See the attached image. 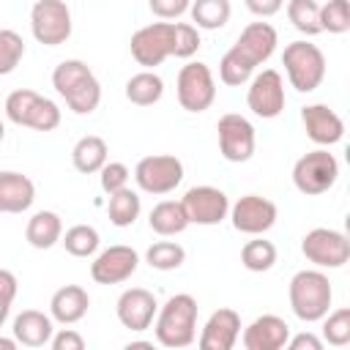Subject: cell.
<instances>
[{
  "instance_id": "obj_43",
  "label": "cell",
  "mask_w": 350,
  "mask_h": 350,
  "mask_svg": "<svg viewBox=\"0 0 350 350\" xmlns=\"http://www.w3.org/2000/svg\"><path fill=\"white\" fill-rule=\"evenodd\" d=\"M246 3V8L254 14V16H273V14H279L282 11V5H284V0H243Z\"/></svg>"
},
{
  "instance_id": "obj_2",
  "label": "cell",
  "mask_w": 350,
  "mask_h": 350,
  "mask_svg": "<svg viewBox=\"0 0 350 350\" xmlns=\"http://www.w3.org/2000/svg\"><path fill=\"white\" fill-rule=\"evenodd\" d=\"M52 88L74 115H90L101 101V85L88 63L71 57L60 60L52 71Z\"/></svg>"
},
{
  "instance_id": "obj_35",
  "label": "cell",
  "mask_w": 350,
  "mask_h": 350,
  "mask_svg": "<svg viewBox=\"0 0 350 350\" xmlns=\"http://www.w3.org/2000/svg\"><path fill=\"white\" fill-rule=\"evenodd\" d=\"M25 57V41L16 30L0 27V77L11 74Z\"/></svg>"
},
{
  "instance_id": "obj_11",
  "label": "cell",
  "mask_w": 350,
  "mask_h": 350,
  "mask_svg": "<svg viewBox=\"0 0 350 350\" xmlns=\"http://www.w3.org/2000/svg\"><path fill=\"white\" fill-rule=\"evenodd\" d=\"M301 252L317 268H342L350 260V241L345 232L331 227H314L304 235Z\"/></svg>"
},
{
  "instance_id": "obj_13",
  "label": "cell",
  "mask_w": 350,
  "mask_h": 350,
  "mask_svg": "<svg viewBox=\"0 0 350 350\" xmlns=\"http://www.w3.org/2000/svg\"><path fill=\"white\" fill-rule=\"evenodd\" d=\"M284 79L276 68H262L252 77L246 90V104L257 118H279L284 112Z\"/></svg>"
},
{
  "instance_id": "obj_31",
  "label": "cell",
  "mask_w": 350,
  "mask_h": 350,
  "mask_svg": "<svg viewBox=\"0 0 350 350\" xmlns=\"http://www.w3.org/2000/svg\"><path fill=\"white\" fill-rule=\"evenodd\" d=\"M241 262L246 271H254V273H262V271H271L273 262H276V246L260 235H254L252 241L243 243L241 249Z\"/></svg>"
},
{
  "instance_id": "obj_44",
  "label": "cell",
  "mask_w": 350,
  "mask_h": 350,
  "mask_svg": "<svg viewBox=\"0 0 350 350\" xmlns=\"http://www.w3.org/2000/svg\"><path fill=\"white\" fill-rule=\"evenodd\" d=\"M287 347L290 350H323V339L314 336V334H309V331H304L298 336H290L287 339Z\"/></svg>"
},
{
  "instance_id": "obj_20",
  "label": "cell",
  "mask_w": 350,
  "mask_h": 350,
  "mask_svg": "<svg viewBox=\"0 0 350 350\" xmlns=\"http://www.w3.org/2000/svg\"><path fill=\"white\" fill-rule=\"evenodd\" d=\"M246 350H282L290 339V325L279 314H260L243 331Z\"/></svg>"
},
{
  "instance_id": "obj_4",
  "label": "cell",
  "mask_w": 350,
  "mask_h": 350,
  "mask_svg": "<svg viewBox=\"0 0 350 350\" xmlns=\"http://www.w3.org/2000/svg\"><path fill=\"white\" fill-rule=\"evenodd\" d=\"M287 295H290V306H293V314L304 323H317L328 314L331 309V301H334V290H331V282L323 271L317 268H304L298 271L293 279H290V287H287Z\"/></svg>"
},
{
  "instance_id": "obj_41",
  "label": "cell",
  "mask_w": 350,
  "mask_h": 350,
  "mask_svg": "<svg viewBox=\"0 0 350 350\" xmlns=\"http://www.w3.org/2000/svg\"><path fill=\"white\" fill-rule=\"evenodd\" d=\"M148 5L159 19H178L189 11L191 0H148Z\"/></svg>"
},
{
  "instance_id": "obj_37",
  "label": "cell",
  "mask_w": 350,
  "mask_h": 350,
  "mask_svg": "<svg viewBox=\"0 0 350 350\" xmlns=\"http://www.w3.org/2000/svg\"><path fill=\"white\" fill-rule=\"evenodd\" d=\"M320 30L328 33H347L350 30V3L347 0H328L320 5Z\"/></svg>"
},
{
  "instance_id": "obj_38",
  "label": "cell",
  "mask_w": 350,
  "mask_h": 350,
  "mask_svg": "<svg viewBox=\"0 0 350 350\" xmlns=\"http://www.w3.org/2000/svg\"><path fill=\"white\" fill-rule=\"evenodd\" d=\"M200 30L189 22H175V44H172V57H183L189 60L191 55H197L200 49Z\"/></svg>"
},
{
  "instance_id": "obj_33",
  "label": "cell",
  "mask_w": 350,
  "mask_h": 350,
  "mask_svg": "<svg viewBox=\"0 0 350 350\" xmlns=\"http://www.w3.org/2000/svg\"><path fill=\"white\" fill-rule=\"evenodd\" d=\"M287 19L304 36L323 33L320 30V5H317V0H290L287 3Z\"/></svg>"
},
{
  "instance_id": "obj_28",
  "label": "cell",
  "mask_w": 350,
  "mask_h": 350,
  "mask_svg": "<svg viewBox=\"0 0 350 350\" xmlns=\"http://www.w3.org/2000/svg\"><path fill=\"white\" fill-rule=\"evenodd\" d=\"M161 96H164V82H161V77H159L156 71H150V68L134 74V77L126 82V98H129L131 104H137V107H150V104H156Z\"/></svg>"
},
{
  "instance_id": "obj_17",
  "label": "cell",
  "mask_w": 350,
  "mask_h": 350,
  "mask_svg": "<svg viewBox=\"0 0 350 350\" xmlns=\"http://www.w3.org/2000/svg\"><path fill=\"white\" fill-rule=\"evenodd\" d=\"M137 265L139 254L126 243H115L90 262V276L96 284H120L137 271Z\"/></svg>"
},
{
  "instance_id": "obj_34",
  "label": "cell",
  "mask_w": 350,
  "mask_h": 350,
  "mask_svg": "<svg viewBox=\"0 0 350 350\" xmlns=\"http://www.w3.org/2000/svg\"><path fill=\"white\" fill-rule=\"evenodd\" d=\"M145 260H148V265L156 268V271H175V268L183 265L186 249H183L180 243H175V241H159V243H153V246L145 252Z\"/></svg>"
},
{
  "instance_id": "obj_3",
  "label": "cell",
  "mask_w": 350,
  "mask_h": 350,
  "mask_svg": "<svg viewBox=\"0 0 350 350\" xmlns=\"http://www.w3.org/2000/svg\"><path fill=\"white\" fill-rule=\"evenodd\" d=\"M156 342L164 347H189L197 339V301L189 293H175L153 317Z\"/></svg>"
},
{
  "instance_id": "obj_10",
  "label": "cell",
  "mask_w": 350,
  "mask_h": 350,
  "mask_svg": "<svg viewBox=\"0 0 350 350\" xmlns=\"http://www.w3.org/2000/svg\"><path fill=\"white\" fill-rule=\"evenodd\" d=\"M172 44H175V22H153V25L139 27L131 36L129 49L139 66L156 68L167 57H172Z\"/></svg>"
},
{
  "instance_id": "obj_1",
  "label": "cell",
  "mask_w": 350,
  "mask_h": 350,
  "mask_svg": "<svg viewBox=\"0 0 350 350\" xmlns=\"http://www.w3.org/2000/svg\"><path fill=\"white\" fill-rule=\"evenodd\" d=\"M279 44V36L273 25L268 22H252L241 30L235 44L221 55L219 60V79L230 88H238L252 79L257 66H262Z\"/></svg>"
},
{
  "instance_id": "obj_6",
  "label": "cell",
  "mask_w": 350,
  "mask_h": 350,
  "mask_svg": "<svg viewBox=\"0 0 350 350\" xmlns=\"http://www.w3.org/2000/svg\"><path fill=\"white\" fill-rule=\"evenodd\" d=\"M282 66L298 93H312L325 79V55L312 41H293L282 52Z\"/></svg>"
},
{
  "instance_id": "obj_25",
  "label": "cell",
  "mask_w": 350,
  "mask_h": 350,
  "mask_svg": "<svg viewBox=\"0 0 350 350\" xmlns=\"http://www.w3.org/2000/svg\"><path fill=\"white\" fill-rule=\"evenodd\" d=\"M148 224L156 235L170 238V235H180L191 221H189L186 208H183L180 200H164V202L153 205V211L148 216Z\"/></svg>"
},
{
  "instance_id": "obj_8",
  "label": "cell",
  "mask_w": 350,
  "mask_h": 350,
  "mask_svg": "<svg viewBox=\"0 0 350 350\" xmlns=\"http://www.w3.org/2000/svg\"><path fill=\"white\" fill-rule=\"evenodd\" d=\"M71 8L66 0H36L30 8L33 38L44 46H60L71 38Z\"/></svg>"
},
{
  "instance_id": "obj_5",
  "label": "cell",
  "mask_w": 350,
  "mask_h": 350,
  "mask_svg": "<svg viewBox=\"0 0 350 350\" xmlns=\"http://www.w3.org/2000/svg\"><path fill=\"white\" fill-rule=\"evenodd\" d=\"M5 115L11 123L33 131H52L60 126V107L30 88H19L5 96Z\"/></svg>"
},
{
  "instance_id": "obj_9",
  "label": "cell",
  "mask_w": 350,
  "mask_h": 350,
  "mask_svg": "<svg viewBox=\"0 0 350 350\" xmlns=\"http://www.w3.org/2000/svg\"><path fill=\"white\" fill-rule=\"evenodd\" d=\"M175 93L186 112H205L216 98V79L205 63L191 60L178 71Z\"/></svg>"
},
{
  "instance_id": "obj_26",
  "label": "cell",
  "mask_w": 350,
  "mask_h": 350,
  "mask_svg": "<svg viewBox=\"0 0 350 350\" xmlns=\"http://www.w3.org/2000/svg\"><path fill=\"white\" fill-rule=\"evenodd\" d=\"M63 235V221L55 211H36L27 219L25 238L33 249H52Z\"/></svg>"
},
{
  "instance_id": "obj_47",
  "label": "cell",
  "mask_w": 350,
  "mask_h": 350,
  "mask_svg": "<svg viewBox=\"0 0 350 350\" xmlns=\"http://www.w3.org/2000/svg\"><path fill=\"white\" fill-rule=\"evenodd\" d=\"M3 137H5V126H3V120H0V142H3Z\"/></svg>"
},
{
  "instance_id": "obj_46",
  "label": "cell",
  "mask_w": 350,
  "mask_h": 350,
  "mask_svg": "<svg viewBox=\"0 0 350 350\" xmlns=\"http://www.w3.org/2000/svg\"><path fill=\"white\" fill-rule=\"evenodd\" d=\"M126 347H129V350H137V347H153V342H129Z\"/></svg>"
},
{
  "instance_id": "obj_40",
  "label": "cell",
  "mask_w": 350,
  "mask_h": 350,
  "mask_svg": "<svg viewBox=\"0 0 350 350\" xmlns=\"http://www.w3.org/2000/svg\"><path fill=\"white\" fill-rule=\"evenodd\" d=\"M16 298V276L5 268H0V328L5 325L8 314H11V304Z\"/></svg>"
},
{
  "instance_id": "obj_15",
  "label": "cell",
  "mask_w": 350,
  "mask_h": 350,
  "mask_svg": "<svg viewBox=\"0 0 350 350\" xmlns=\"http://www.w3.org/2000/svg\"><path fill=\"white\" fill-rule=\"evenodd\" d=\"M183 208H186V216L191 224H202V227H211V224H219L227 219L230 213V200L221 189L216 186H191L186 194H183Z\"/></svg>"
},
{
  "instance_id": "obj_24",
  "label": "cell",
  "mask_w": 350,
  "mask_h": 350,
  "mask_svg": "<svg viewBox=\"0 0 350 350\" xmlns=\"http://www.w3.org/2000/svg\"><path fill=\"white\" fill-rule=\"evenodd\" d=\"M14 339L25 347H44L49 345L55 328H52V314H44L38 309H25L14 317Z\"/></svg>"
},
{
  "instance_id": "obj_36",
  "label": "cell",
  "mask_w": 350,
  "mask_h": 350,
  "mask_svg": "<svg viewBox=\"0 0 350 350\" xmlns=\"http://www.w3.org/2000/svg\"><path fill=\"white\" fill-rule=\"evenodd\" d=\"M323 339L334 347H342L350 342V309L347 306L328 312L323 317Z\"/></svg>"
},
{
  "instance_id": "obj_19",
  "label": "cell",
  "mask_w": 350,
  "mask_h": 350,
  "mask_svg": "<svg viewBox=\"0 0 350 350\" xmlns=\"http://www.w3.org/2000/svg\"><path fill=\"white\" fill-rule=\"evenodd\" d=\"M301 120L306 129V137L323 148L336 145L345 137V123L342 118L328 107V104H309L301 109Z\"/></svg>"
},
{
  "instance_id": "obj_7",
  "label": "cell",
  "mask_w": 350,
  "mask_h": 350,
  "mask_svg": "<svg viewBox=\"0 0 350 350\" xmlns=\"http://www.w3.org/2000/svg\"><path fill=\"white\" fill-rule=\"evenodd\" d=\"M336 178H339V161L325 148H317V150L304 153L295 161V167H293V183L306 197L325 194L336 183Z\"/></svg>"
},
{
  "instance_id": "obj_39",
  "label": "cell",
  "mask_w": 350,
  "mask_h": 350,
  "mask_svg": "<svg viewBox=\"0 0 350 350\" xmlns=\"http://www.w3.org/2000/svg\"><path fill=\"white\" fill-rule=\"evenodd\" d=\"M129 167L123 164V161H107L101 170H98V180H101V189L107 191V194H115V191H120V189H126L129 186Z\"/></svg>"
},
{
  "instance_id": "obj_30",
  "label": "cell",
  "mask_w": 350,
  "mask_h": 350,
  "mask_svg": "<svg viewBox=\"0 0 350 350\" xmlns=\"http://www.w3.org/2000/svg\"><path fill=\"white\" fill-rule=\"evenodd\" d=\"M139 211H142L139 194H137V191H131L129 186H126V189H120V191H115V194H109L107 213H109V221H112L115 227H131V224L137 221Z\"/></svg>"
},
{
  "instance_id": "obj_42",
  "label": "cell",
  "mask_w": 350,
  "mask_h": 350,
  "mask_svg": "<svg viewBox=\"0 0 350 350\" xmlns=\"http://www.w3.org/2000/svg\"><path fill=\"white\" fill-rule=\"evenodd\" d=\"M49 345H52V350H82L85 347V339L74 328H60L57 334H52Z\"/></svg>"
},
{
  "instance_id": "obj_12",
  "label": "cell",
  "mask_w": 350,
  "mask_h": 350,
  "mask_svg": "<svg viewBox=\"0 0 350 350\" xmlns=\"http://www.w3.org/2000/svg\"><path fill=\"white\" fill-rule=\"evenodd\" d=\"M134 180L148 194H170L183 180V164L175 156H145L134 167Z\"/></svg>"
},
{
  "instance_id": "obj_23",
  "label": "cell",
  "mask_w": 350,
  "mask_h": 350,
  "mask_svg": "<svg viewBox=\"0 0 350 350\" xmlns=\"http://www.w3.org/2000/svg\"><path fill=\"white\" fill-rule=\"evenodd\" d=\"M88 306H90L88 290L79 284H66V287L55 290V295L49 301V314L60 325H74L88 314Z\"/></svg>"
},
{
  "instance_id": "obj_45",
  "label": "cell",
  "mask_w": 350,
  "mask_h": 350,
  "mask_svg": "<svg viewBox=\"0 0 350 350\" xmlns=\"http://www.w3.org/2000/svg\"><path fill=\"white\" fill-rule=\"evenodd\" d=\"M16 345H19V342H16L14 336H11V339H5V336H0V350H14Z\"/></svg>"
},
{
  "instance_id": "obj_14",
  "label": "cell",
  "mask_w": 350,
  "mask_h": 350,
  "mask_svg": "<svg viewBox=\"0 0 350 350\" xmlns=\"http://www.w3.org/2000/svg\"><path fill=\"white\" fill-rule=\"evenodd\" d=\"M216 131H219V150L227 161L241 164V161L252 159V153H254V126L243 115H235V112L221 115L219 123H216Z\"/></svg>"
},
{
  "instance_id": "obj_27",
  "label": "cell",
  "mask_w": 350,
  "mask_h": 350,
  "mask_svg": "<svg viewBox=\"0 0 350 350\" xmlns=\"http://www.w3.org/2000/svg\"><path fill=\"white\" fill-rule=\"evenodd\" d=\"M107 153H109L107 142H104L101 137H96V134H88V137H82V139L74 145V150H71L74 170L82 172V175L98 172V170L107 164Z\"/></svg>"
},
{
  "instance_id": "obj_29",
  "label": "cell",
  "mask_w": 350,
  "mask_h": 350,
  "mask_svg": "<svg viewBox=\"0 0 350 350\" xmlns=\"http://www.w3.org/2000/svg\"><path fill=\"white\" fill-rule=\"evenodd\" d=\"M189 11L197 30H219L230 22L232 5L230 0H191Z\"/></svg>"
},
{
  "instance_id": "obj_18",
  "label": "cell",
  "mask_w": 350,
  "mask_h": 350,
  "mask_svg": "<svg viewBox=\"0 0 350 350\" xmlns=\"http://www.w3.org/2000/svg\"><path fill=\"white\" fill-rule=\"evenodd\" d=\"M118 320L123 328L129 331H145L150 328L156 312H159V304H156V295L145 287H131V290H123L120 298H118Z\"/></svg>"
},
{
  "instance_id": "obj_32",
  "label": "cell",
  "mask_w": 350,
  "mask_h": 350,
  "mask_svg": "<svg viewBox=\"0 0 350 350\" xmlns=\"http://www.w3.org/2000/svg\"><path fill=\"white\" fill-rule=\"evenodd\" d=\"M98 241L101 238H98L96 227H90V224H74V227H68L60 235V243L66 246V252L71 257H90V254H96Z\"/></svg>"
},
{
  "instance_id": "obj_16",
  "label": "cell",
  "mask_w": 350,
  "mask_h": 350,
  "mask_svg": "<svg viewBox=\"0 0 350 350\" xmlns=\"http://www.w3.org/2000/svg\"><path fill=\"white\" fill-rule=\"evenodd\" d=\"M232 227L246 235H262L276 224V205L268 197L246 194L230 208Z\"/></svg>"
},
{
  "instance_id": "obj_21",
  "label": "cell",
  "mask_w": 350,
  "mask_h": 350,
  "mask_svg": "<svg viewBox=\"0 0 350 350\" xmlns=\"http://www.w3.org/2000/svg\"><path fill=\"white\" fill-rule=\"evenodd\" d=\"M241 336V314L235 309H216L200 334L202 350H232Z\"/></svg>"
},
{
  "instance_id": "obj_22",
  "label": "cell",
  "mask_w": 350,
  "mask_h": 350,
  "mask_svg": "<svg viewBox=\"0 0 350 350\" xmlns=\"http://www.w3.org/2000/svg\"><path fill=\"white\" fill-rule=\"evenodd\" d=\"M36 200V186L27 175L3 170L0 172V213H25Z\"/></svg>"
}]
</instances>
